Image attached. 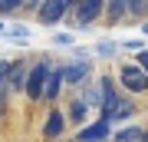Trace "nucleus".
Here are the masks:
<instances>
[{"instance_id":"nucleus-1","label":"nucleus","mask_w":148,"mask_h":142,"mask_svg":"<svg viewBox=\"0 0 148 142\" xmlns=\"http://www.w3.org/2000/svg\"><path fill=\"white\" fill-rule=\"evenodd\" d=\"M46 73H49V60H36L27 73V83H23V93L30 99H40L43 96V83H46Z\"/></svg>"},{"instance_id":"nucleus-2","label":"nucleus","mask_w":148,"mask_h":142,"mask_svg":"<svg viewBox=\"0 0 148 142\" xmlns=\"http://www.w3.org/2000/svg\"><path fill=\"white\" fill-rule=\"evenodd\" d=\"M69 10H73V0H43V3L36 7V17H40V23L53 26V23L63 20Z\"/></svg>"},{"instance_id":"nucleus-3","label":"nucleus","mask_w":148,"mask_h":142,"mask_svg":"<svg viewBox=\"0 0 148 142\" xmlns=\"http://www.w3.org/2000/svg\"><path fill=\"white\" fill-rule=\"evenodd\" d=\"M119 83H122V89H128V93H148V76L138 69L135 63H125L119 69Z\"/></svg>"},{"instance_id":"nucleus-4","label":"nucleus","mask_w":148,"mask_h":142,"mask_svg":"<svg viewBox=\"0 0 148 142\" xmlns=\"http://www.w3.org/2000/svg\"><path fill=\"white\" fill-rule=\"evenodd\" d=\"M76 13H73V23L76 26H89L99 20V13L106 10V0H76Z\"/></svg>"},{"instance_id":"nucleus-5","label":"nucleus","mask_w":148,"mask_h":142,"mask_svg":"<svg viewBox=\"0 0 148 142\" xmlns=\"http://www.w3.org/2000/svg\"><path fill=\"white\" fill-rule=\"evenodd\" d=\"M63 69V83H69V86H82L86 79H89V73H92V66L86 63V60H79V63H66V66H59Z\"/></svg>"},{"instance_id":"nucleus-6","label":"nucleus","mask_w":148,"mask_h":142,"mask_svg":"<svg viewBox=\"0 0 148 142\" xmlns=\"http://www.w3.org/2000/svg\"><path fill=\"white\" fill-rule=\"evenodd\" d=\"M59 93H63V69H59V66H49L46 83H43V96H40V99L53 103V99H59Z\"/></svg>"},{"instance_id":"nucleus-7","label":"nucleus","mask_w":148,"mask_h":142,"mask_svg":"<svg viewBox=\"0 0 148 142\" xmlns=\"http://www.w3.org/2000/svg\"><path fill=\"white\" fill-rule=\"evenodd\" d=\"M27 73H30L27 63H7V93H20L27 83Z\"/></svg>"},{"instance_id":"nucleus-8","label":"nucleus","mask_w":148,"mask_h":142,"mask_svg":"<svg viewBox=\"0 0 148 142\" xmlns=\"http://www.w3.org/2000/svg\"><path fill=\"white\" fill-rule=\"evenodd\" d=\"M109 126H112V122H106V119L92 122V126H86L79 136H76V142H106V139H109V132H112Z\"/></svg>"},{"instance_id":"nucleus-9","label":"nucleus","mask_w":148,"mask_h":142,"mask_svg":"<svg viewBox=\"0 0 148 142\" xmlns=\"http://www.w3.org/2000/svg\"><path fill=\"white\" fill-rule=\"evenodd\" d=\"M63 129H66V116H63L59 109H53V112L46 116V122H43V139H59Z\"/></svg>"},{"instance_id":"nucleus-10","label":"nucleus","mask_w":148,"mask_h":142,"mask_svg":"<svg viewBox=\"0 0 148 142\" xmlns=\"http://www.w3.org/2000/svg\"><path fill=\"white\" fill-rule=\"evenodd\" d=\"M86 112H89V106H86L79 96H76V99L69 103V112H63V116H66L69 122H76V126H82V122H86Z\"/></svg>"},{"instance_id":"nucleus-11","label":"nucleus","mask_w":148,"mask_h":142,"mask_svg":"<svg viewBox=\"0 0 148 142\" xmlns=\"http://www.w3.org/2000/svg\"><path fill=\"white\" fill-rule=\"evenodd\" d=\"M128 116H135V106L128 103V96H122L115 103V109L109 112V122H119V119H128Z\"/></svg>"},{"instance_id":"nucleus-12","label":"nucleus","mask_w":148,"mask_h":142,"mask_svg":"<svg viewBox=\"0 0 148 142\" xmlns=\"http://www.w3.org/2000/svg\"><path fill=\"white\" fill-rule=\"evenodd\" d=\"M106 10H109V23H119L128 13V0H106Z\"/></svg>"},{"instance_id":"nucleus-13","label":"nucleus","mask_w":148,"mask_h":142,"mask_svg":"<svg viewBox=\"0 0 148 142\" xmlns=\"http://www.w3.org/2000/svg\"><path fill=\"white\" fill-rule=\"evenodd\" d=\"M138 139H145V132L138 129V126H128V129L115 132V142H138Z\"/></svg>"},{"instance_id":"nucleus-14","label":"nucleus","mask_w":148,"mask_h":142,"mask_svg":"<svg viewBox=\"0 0 148 142\" xmlns=\"http://www.w3.org/2000/svg\"><path fill=\"white\" fill-rule=\"evenodd\" d=\"M23 3H27V0H0V17H10V13H16Z\"/></svg>"},{"instance_id":"nucleus-15","label":"nucleus","mask_w":148,"mask_h":142,"mask_svg":"<svg viewBox=\"0 0 148 142\" xmlns=\"http://www.w3.org/2000/svg\"><path fill=\"white\" fill-rule=\"evenodd\" d=\"M7 33H10V40H16V43H27V37H30V30H27V26H20V23H13Z\"/></svg>"},{"instance_id":"nucleus-16","label":"nucleus","mask_w":148,"mask_h":142,"mask_svg":"<svg viewBox=\"0 0 148 142\" xmlns=\"http://www.w3.org/2000/svg\"><path fill=\"white\" fill-rule=\"evenodd\" d=\"M135 66L142 69V73L148 76V50H138V60H135Z\"/></svg>"},{"instance_id":"nucleus-17","label":"nucleus","mask_w":148,"mask_h":142,"mask_svg":"<svg viewBox=\"0 0 148 142\" xmlns=\"http://www.w3.org/2000/svg\"><path fill=\"white\" fill-rule=\"evenodd\" d=\"M56 43H59V46H69V43H73V37H69V33H56V37H53Z\"/></svg>"},{"instance_id":"nucleus-18","label":"nucleus","mask_w":148,"mask_h":142,"mask_svg":"<svg viewBox=\"0 0 148 142\" xmlns=\"http://www.w3.org/2000/svg\"><path fill=\"white\" fill-rule=\"evenodd\" d=\"M27 3H30V7H33V10H36V7H40V3H43V0H27Z\"/></svg>"},{"instance_id":"nucleus-19","label":"nucleus","mask_w":148,"mask_h":142,"mask_svg":"<svg viewBox=\"0 0 148 142\" xmlns=\"http://www.w3.org/2000/svg\"><path fill=\"white\" fill-rule=\"evenodd\" d=\"M142 30H145V33H148V20H145V23H142Z\"/></svg>"},{"instance_id":"nucleus-20","label":"nucleus","mask_w":148,"mask_h":142,"mask_svg":"<svg viewBox=\"0 0 148 142\" xmlns=\"http://www.w3.org/2000/svg\"><path fill=\"white\" fill-rule=\"evenodd\" d=\"M3 30H7V26H3V20H0V33H3Z\"/></svg>"},{"instance_id":"nucleus-21","label":"nucleus","mask_w":148,"mask_h":142,"mask_svg":"<svg viewBox=\"0 0 148 142\" xmlns=\"http://www.w3.org/2000/svg\"><path fill=\"white\" fill-rule=\"evenodd\" d=\"M145 13H148V0H145Z\"/></svg>"},{"instance_id":"nucleus-22","label":"nucleus","mask_w":148,"mask_h":142,"mask_svg":"<svg viewBox=\"0 0 148 142\" xmlns=\"http://www.w3.org/2000/svg\"><path fill=\"white\" fill-rule=\"evenodd\" d=\"M73 3H76V0H73Z\"/></svg>"}]
</instances>
